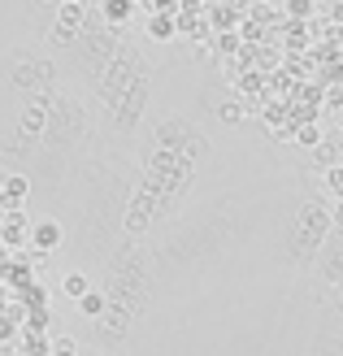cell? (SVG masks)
I'll use <instances>...</instances> for the list:
<instances>
[{"label":"cell","instance_id":"cell-18","mask_svg":"<svg viewBox=\"0 0 343 356\" xmlns=\"http://www.w3.org/2000/svg\"><path fill=\"white\" fill-rule=\"evenodd\" d=\"M5 265H9V248L0 243V270H5Z\"/></svg>","mask_w":343,"mask_h":356},{"label":"cell","instance_id":"cell-2","mask_svg":"<svg viewBox=\"0 0 343 356\" xmlns=\"http://www.w3.org/2000/svg\"><path fill=\"white\" fill-rule=\"evenodd\" d=\"M0 243H5V248L31 243V222H26L22 209H5V218H0Z\"/></svg>","mask_w":343,"mask_h":356},{"label":"cell","instance_id":"cell-13","mask_svg":"<svg viewBox=\"0 0 343 356\" xmlns=\"http://www.w3.org/2000/svg\"><path fill=\"white\" fill-rule=\"evenodd\" d=\"M309 9H313V0H287V13L292 17H309Z\"/></svg>","mask_w":343,"mask_h":356},{"label":"cell","instance_id":"cell-20","mask_svg":"<svg viewBox=\"0 0 343 356\" xmlns=\"http://www.w3.org/2000/svg\"><path fill=\"white\" fill-rule=\"evenodd\" d=\"M61 5H83V0H61Z\"/></svg>","mask_w":343,"mask_h":356},{"label":"cell","instance_id":"cell-12","mask_svg":"<svg viewBox=\"0 0 343 356\" xmlns=\"http://www.w3.org/2000/svg\"><path fill=\"white\" fill-rule=\"evenodd\" d=\"M148 5H152V13H166V17H174L178 9H183L178 0H148Z\"/></svg>","mask_w":343,"mask_h":356},{"label":"cell","instance_id":"cell-15","mask_svg":"<svg viewBox=\"0 0 343 356\" xmlns=\"http://www.w3.org/2000/svg\"><path fill=\"white\" fill-rule=\"evenodd\" d=\"M52 356H74V339H52Z\"/></svg>","mask_w":343,"mask_h":356},{"label":"cell","instance_id":"cell-1","mask_svg":"<svg viewBox=\"0 0 343 356\" xmlns=\"http://www.w3.org/2000/svg\"><path fill=\"white\" fill-rule=\"evenodd\" d=\"M61 239H65L61 222H52V218H44V222H31V252L48 257V252H57V248H61Z\"/></svg>","mask_w":343,"mask_h":356},{"label":"cell","instance_id":"cell-3","mask_svg":"<svg viewBox=\"0 0 343 356\" xmlns=\"http://www.w3.org/2000/svg\"><path fill=\"white\" fill-rule=\"evenodd\" d=\"M26 195H31L26 174H5V183H0V209H22Z\"/></svg>","mask_w":343,"mask_h":356},{"label":"cell","instance_id":"cell-7","mask_svg":"<svg viewBox=\"0 0 343 356\" xmlns=\"http://www.w3.org/2000/svg\"><path fill=\"white\" fill-rule=\"evenodd\" d=\"M104 309H109V300H104L100 291H87V296L79 300V313L92 317V322H96V317H104Z\"/></svg>","mask_w":343,"mask_h":356},{"label":"cell","instance_id":"cell-6","mask_svg":"<svg viewBox=\"0 0 343 356\" xmlns=\"http://www.w3.org/2000/svg\"><path fill=\"white\" fill-rule=\"evenodd\" d=\"M61 291H65V296L79 305V300H83L87 291H92V278H87V274H65V278H61Z\"/></svg>","mask_w":343,"mask_h":356},{"label":"cell","instance_id":"cell-11","mask_svg":"<svg viewBox=\"0 0 343 356\" xmlns=\"http://www.w3.org/2000/svg\"><path fill=\"white\" fill-rule=\"evenodd\" d=\"M218 113H222V122H244V113H248V109H244L239 100H234V104H222Z\"/></svg>","mask_w":343,"mask_h":356},{"label":"cell","instance_id":"cell-17","mask_svg":"<svg viewBox=\"0 0 343 356\" xmlns=\"http://www.w3.org/2000/svg\"><path fill=\"white\" fill-rule=\"evenodd\" d=\"M330 13H335V22L343 26V0H335V9H330Z\"/></svg>","mask_w":343,"mask_h":356},{"label":"cell","instance_id":"cell-14","mask_svg":"<svg viewBox=\"0 0 343 356\" xmlns=\"http://www.w3.org/2000/svg\"><path fill=\"white\" fill-rule=\"evenodd\" d=\"M22 127H26V131H44V113H40V109H31V113L22 118Z\"/></svg>","mask_w":343,"mask_h":356},{"label":"cell","instance_id":"cell-16","mask_svg":"<svg viewBox=\"0 0 343 356\" xmlns=\"http://www.w3.org/2000/svg\"><path fill=\"white\" fill-rule=\"evenodd\" d=\"M148 226V218H143V213H131V218H126V230H143Z\"/></svg>","mask_w":343,"mask_h":356},{"label":"cell","instance_id":"cell-5","mask_svg":"<svg viewBox=\"0 0 343 356\" xmlns=\"http://www.w3.org/2000/svg\"><path fill=\"white\" fill-rule=\"evenodd\" d=\"M74 26H83V5H61V13H57V31L65 35H74Z\"/></svg>","mask_w":343,"mask_h":356},{"label":"cell","instance_id":"cell-21","mask_svg":"<svg viewBox=\"0 0 343 356\" xmlns=\"http://www.w3.org/2000/svg\"><path fill=\"white\" fill-rule=\"evenodd\" d=\"M0 218H5V209H0Z\"/></svg>","mask_w":343,"mask_h":356},{"label":"cell","instance_id":"cell-19","mask_svg":"<svg viewBox=\"0 0 343 356\" xmlns=\"http://www.w3.org/2000/svg\"><path fill=\"white\" fill-rule=\"evenodd\" d=\"M335 226H343V204H339V209H335Z\"/></svg>","mask_w":343,"mask_h":356},{"label":"cell","instance_id":"cell-8","mask_svg":"<svg viewBox=\"0 0 343 356\" xmlns=\"http://www.w3.org/2000/svg\"><path fill=\"white\" fill-rule=\"evenodd\" d=\"M131 0H104V17H109V22L118 26V22H126V17H131Z\"/></svg>","mask_w":343,"mask_h":356},{"label":"cell","instance_id":"cell-4","mask_svg":"<svg viewBox=\"0 0 343 356\" xmlns=\"http://www.w3.org/2000/svg\"><path fill=\"white\" fill-rule=\"evenodd\" d=\"M148 35L157 44H166V40H174L178 35V17H166V13H152L148 17Z\"/></svg>","mask_w":343,"mask_h":356},{"label":"cell","instance_id":"cell-9","mask_svg":"<svg viewBox=\"0 0 343 356\" xmlns=\"http://www.w3.org/2000/svg\"><path fill=\"white\" fill-rule=\"evenodd\" d=\"M296 144H304V148H321V131L313 127V122H309V127H296Z\"/></svg>","mask_w":343,"mask_h":356},{"label":"cell","instance_id":"cell-10","mask_svg":"<svg viewBox=\"0 0 343 356\" xmlns=\"http://www.w3.org/2000/svg\"><path fill=\"white\" fill-rule=\"evenodd\" d=\"M218 52H222V57H230V52H239V35L222 31V35H218Z\"/></svg>","mask_w":343,"mask_h":356}]
</instances>
